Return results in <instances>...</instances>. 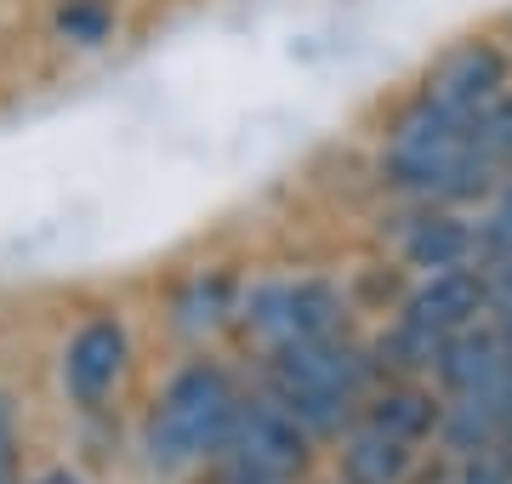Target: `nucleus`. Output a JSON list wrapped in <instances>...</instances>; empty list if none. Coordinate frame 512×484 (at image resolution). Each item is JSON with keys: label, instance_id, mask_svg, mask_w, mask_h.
Wrapping results in <instances>:
<instances>
[{"label": "nucleus", "instance_id": "nucleus-14", "mask_svg": "<svg viewBox=\"0 0 512 484\" xmlns=\"http://www.w3.org/2000/svg\"><path fill=\"white\" fill-rule=\"evenodd\" d=\"M35 484H86V479H80V473H69V467H57V473H40Z\"/></svg>", "mask_w": 512, "mask_h": 484}, {"label": "nucleus", "instance_id": "nucleus-16", "mask_svg": "<svg viewBox=\"0 0 512 484\" xmlns=\"http://www.w3.org/2000/svg\"><path fill=\"white\" fill-rule=\"evenodd\" d=\"M450 484H456V479H450Z\"/></svg>", "mask_w": 512, "mask_h": 484}, {"label": "nucleus", "instance_id": "nucleus-4", "mask_svg": "<svg viewBox=\"0 0 512 484\" xmlns=\"http://www.w3.org/2000/svg\"><path fill=\"white\" fill-rule=\"evenodd\" d=\"M512 92V57L507 46H495V40H461L456 52H444L433 63V75L421 86L427 103H439L444 114H456L473 126L484 109H495L501 97Z\"/></svg>", "mask_w": 512, "mask_h": 484}, {"label": "nucleus", "instance_id": "nucleus-13", "mask_svg": "<svg viewBox=\"0 0 512 484\" xmlns=\"http://www.w3.org/2000/svg\"><path fill=\"white\" fill-rule=\"evenodd\" d=\"M12 456V399L0 393V462Z\"/></svg>", "mask_w": 512, "mask_h": 484}, {"label": "nucleus", "instance_id": "nucleus-7", "mask_svg": "<svg viewBox=\"0 0 512 484\" xmlns=\"http://www.w3.org/2000/svg\"><path fill=\"white\" fill-rule=\"evenodd\" d=\"M399 319H410V325H421V331H433L439 342H450V336L473 331V325L490 319V285H484L478 268L427 274V280H416L410 291H404Z\"/></svg>", "mask_w": 512, "mask_h": 484}, {"label": "nucleus", "instance_id": "nucleus-3", "mask_svg": "<svg viewBox=\"0 0 512 484\" xmlns=\"http://www.w3.org/2000/svg\"><path fill=\"white\" fill-rule=\"evenodd\" d=\"M308 456L313 439L291 410L268 393H245L234 428H228V445H222V467H234L256 484H291L308 473Z\"/></svg>", "mask_w": 512, "mask_h": 484}, {"label": "nucleus", "instance_id": "nucleus-10", "mask_svg": "<svg viewBox=\"0 0 512 484\" xmlns=\"http://www.w3.org/2000/svg\"><path fill=\"white\" fill-rule=\"evenodd\" d=\"M336 473H342V484H410L416 450L393 445V439L376 433L370 422H353V428L342 433V450H336Z\"/></svg>", "mask_w": 512, "mask_h": 484}, {"label": "nucleus", "instance_id": "nucleus-11", "mask_svg": "<svg viewBox=\"0 0 512 484\" xmlns=\"http://www.w3.org/2000/svg\"><path fill=\"white\" fill-rule=\"evenodd\" d=\"M171 319H177V331H188V336H205V331H217V325H228V319H239L234 274H222V268L194 274V280L177 291V302H171Z\"/></svg>", "mask_w": 512, "mask_h": 484}, {"label": "nucleus", "instance_id": "nucleus-9", "mask_svg": "<svg viewBox=\"0 0 512 484\" xmlns=\"http://www.w3.org/2000/svg\"><path fill=\"white\" fill-rule=\"evenodd\" d=\"M439 416H444V399L421 382H382V388L365 399V416L376 433H387L393 445H410L421 450L427 439H439Z\"/></svg>", "mask_w": 512, "mask_h": 484}, {"label": "nucleus", "instance_id": "nucleus-15", "mask_svg": "<svg viewBox=\"0 0 512 484\" xmlns=\"http://www.w3.org/2000/svg\"><path fill=\"white\" fill-rule=\"evenodd\" d=\"M217 484H256V479H245V473H234V467H222V479Z\"/></svg>", "mask_w": 512, "mask_h": 484}, {"label": "nucleus", "instance_id": "nucleus-8", "mask_svg": "<svg viewBox=\"0 0 512 484\" xmlns=\"http://www.w3.org/2000/svg\"><path fill=\"white\" fill-rule=\"evenodd\" d=\"M399 257L404 268H416V280L450 274V268H478V223H467L461 211H444V205H416L399 228Z\"/></svg>", "mask_w": 512, "mask_h": 484}, {"label": "nucleus", "instance_id": "nucleus-5", "mask_svg": "<svg viewBox=\"0 0 512 484\" xmlns=\"http://www.w3.org/2000/svg\"><path fill=\"white\" fill-rule=\"evenodd\" d=\"M126 365H131L126 325L109 319V314L86 319V325L69 336V348H63V393H69V405L97 410L114 388H120Z\"/></svg>", "mask_w": 512, "mask_h": 484}, {"label": "nucleus", "instance_id": "nucleus-6", "mask_svg": "<svg viewBox=\"0 0 512 484\" xmlns=\"http://www.w3.org/2000/svg\"><path fill=\"white\" fill-rule=\"evenodd\" d=\"M433 382H439V399H490L501 405L512 393V354L501 348L495 325H473V331L450 336L433 359Z\"/></svg>", "mask_w": 512, "mask_h": 484}, {"label": "nucleus", "instance_id": "nucleus-1", "mask_svg": "<svg viewBox=\"0 0 512 484\" xmlns=\"http://www.w3.org/2000/svg\"><path fill=\"white\" fill-rule=\"evenodd\" d=\"M239 405H245V393H239L228 365H217V359H188L183 371L165 376V388L148 405V422H143L148 467L188 473V467L222 456Z\"/></svg>", "mask_w": 512, "mask_h": 484}, {"label": "nucleus", "instance_id": "nucleus-2", "mask_svg": "<svg viewBox=\"0 0 512 484\" xmlns=\"http://www.w3.org/2000/svg\"><path fill=\"white\" fill-rule=\"evenodd\" d=\"M239 325L274 354L291 342H319V336H342L348 331V297L330 280H256L239 297Z\"/></svg>", "mask_w": 512, "mask_h": 484}, {"label": "nucleus", "instance_id": "nucleus-12", "mask_svg": "<svg viewBox=\"0 0 512 484\" xmlns=\"http://www.w3.org/2000/svg\"><path fill=\"white\" fill-rule=\"evenodd\" d=\"M109 29H114L109 0H69V6L57 12V35L74 40V46H103Z\"/></svg>", "mask_w": 512, "mask_h": 484}]
</instances>
